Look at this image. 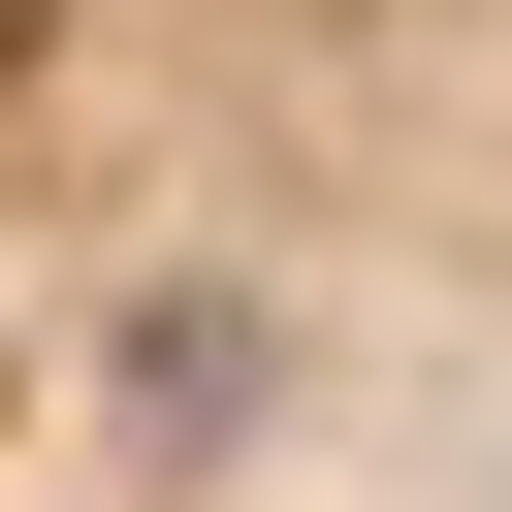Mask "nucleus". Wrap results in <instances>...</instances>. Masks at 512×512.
Returning <instances> with one entry per match:
<instances>
[{
  "instance_id": "nucleus-1",
  "label": "nucleus",
  "mask_w": 512,
  "mask_h": 512,
  "mask_svg": "<svg viewBox=\"0 0 512 512\" xmlns=\"http://www.w3.org/2000/svg\"><path fill=\"white\" fill-rule=\"evenodd\" d=\"M0 512H512V0H0Z\"/></svg>"
}]
</instances>
